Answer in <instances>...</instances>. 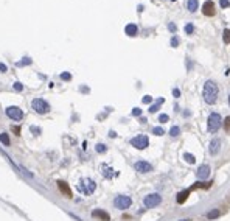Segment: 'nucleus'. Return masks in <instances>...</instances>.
I'll return each instance as SVG.
<instances>
[{"mask_svg": "<svg viewBox=\"0 0 230 221\" xmlns=\"http://www.w3.org/2000/svg\"><path fill=\"white\" fill-rule=\"evenodd\" d=\"M125 31H126V34L128 36H137V25H134V23H129V25H126V28H125Z\"/></svg>", "mask_w": 230, "mask_h": 221, "instance_id": "nucleus-15", "label": "nucleus"}, {"mask_svg": "<svg viewBox=\"0 0 230 221\" xmlns=\"http://www.w3.org/2000/svg\"><path fill=\"white\" fill-rule=\"evenodd\" d=\"M142 114V109H139V108H135L134 111H132V115H135V117H139Z\"/></svg>", "mask_w": 230, "mask_h": 221, "instance_id": "nucleus-34", "label": "nucleus"}, {"mask_svg": "<svg viewBox=\"0 0 230 221\" xmlns=\"http://www.w3.org/2000/svg\"><path fill=\"white\" fill-rule=\"evenodd\" d=\"M168 27H170V30H171V31H176V25H174V23H170Z\"/></svg>", "mask_w": 230, "mask_h": 221, "instance_id": "nucleus-42", "label": "nucleus"}, {"mask_svg": "<svg viewBox=\"0 0 230 221\" xmlns=\"http://www.w3.org/2000/svg\"><path fill=\"white\" fill-rule=\"evenodd\" d=\"M188 193H190V190H184V192H180V193L177 195V202H179V204H182V202H185V201H187Z\"/></svg>", "mask_w": 230, "mask_h": 221, "instance_id": "nucleus-16", "label": "nucleus"}, {"mask_svg": "<svg viewBox=\"0 0 230 221\" xmlns=\"http://www.w3.org/2000/svg\"><path fill=\"white\" fill-rule=\"evenodd\" d=\"M180 134V128L179 126H173L171 129H170V136L171 137H177Z\"/></svg>", "mask_w": 230, "mask_h": 221, "instance_id": "nucleus-21", "label": "nucleus"}, {"mask_svg": "<svg viewBox=\"0 0 230 221\" xmlns=\"http://www.w3.org/2000/svg\"><path fill=\"white\" fill-rule=\"evenodd\" d=\"M12 131H14L16 136H19V134H20V128H19V126H14V128H12Z\"/></svg>", "mask_w": 230, "mask_h": 221, "instance_id": "nucleus-40", "label": "nucleus"}, {"mask_svg": "<svg viewBox=\"0 0 230 221\" xmlns=\"http://www.w3.org/2000/svg\"><path fill=\"white\" fill-rule=\"evenodd\" d=\"M162 103H163V98L157 100V103H156V105H153V106L149 108V114H154V112H157V111L160 109V106H162Z\"/></svg>", "mask_w": 230, "mask_h": 221, "instance_id": "nucleus-17", "label": "nucleus"}, {"mask_svg": "<svg viewBox=\"0 0 230 221\" xmlns=\"http://www.w3.org/2000/svg\"><path fill=\"white\" fill-rule=\"evenodd\" d=\"M92 216L97 218V219H100V221H111V215L107 213V212H104V210H101V209L93 210V212H92Z\"/></svg>", "mask_w": 230, "mask_h": 221, "instance_id": "nucleus-11", "label": "nucleus"}, {"mask_svg": "<svg viewBox=\"0 0 230 221\" xmlns=\"http://www.w3.org/2000/svg\"><path fill=\"white\" fill-rule=\"evenodd\" d=\"M168 120H170L168 114H160V115H159V122H160V123H166Z\"/></svg>", "mask_w": 230, "mask_h": 221, "instance_id": "nucleus-25", "label": "nucleus"}, {"mask_svg": "<svg viewBox=\"0 0 230 221\" xmlns=\"http://www.w3.org/2000/svg\"><path fill=\"white\" fill-rule=\"evenodd\" d=\"M185 33H187V34H193V33H194V27H193L191 23L185 25Z\"/></svg>", "mask_w": 230, "mask_h": 221, "instance_id": "nucleus-26", "label": "nucleus"}, {"mask_svg": "<svg viewBox=\"0 0 230 221\" xmlns=\"http://www.w3.org/2000/svg\"><path fill=\"white\" fill-rule=\"evenodd\" d=\"M14 89L17 90V92H20V90L23 89V86H22V83H19V81H17V83H14Z\"/></svg>", "mask_w": 230, "mask_h": 221, "instance_id": "nucleus-33", "label": "nucleus"}, {"mask_svg": "<svg viewBox=\"0 0 230 221\" xmlns=\"http://www.w3.org/2000/svg\"><path fill=\"white\" fill-rule=\"evenodd\" d=\"M177 44H179V39H177V37H173L171 45H173V47H177Z\"/></svg>", "mask_w": 230, "mask_h": 221, "instance_id": "nucleus-35", "label": "nucleus"}, {"mask_svg": "<svg viewBox=\"0 0 230 221\" xmlns=\"http://www.w3.org/2000/svg\"><path fill=\"white\" fill-rule=\"evenodd\" d=\"M196 176H197L199 179L208 178V176H210V167H208V165H201V167L197 168V171H196Z\"/></svg>", "mask_w": 230, "mask_h": 221, "instance_id": "nucleus-14", "label": "nucleus"}, {"mask_svg": "<svg viewBox=\"0 0 230 221\" xmlns=\"http://www.w3.org/2000/svg\"><path fill=\"white\" fill-rule=\"evenodd\" d=\"M224 129H225V133H230V117H227L224 120Z\"/></svg>", "mask_w": 230, "mask_h": 221, "instance_id": "nucleus-28", "label": "nucleus"}, {"mask_svg": "<svg viewBox=\"0 0 230 221\" xmlns=\"http://www.w3.org/2000/svg\"><path fill=\"white\" fill-rule=\"evenodd\" d=\"M151 100H153V98H151L149 95H146V97L143 98V103H151Z\"/></svg>", "mask_w": 230, "mask_h": 221, "instance_id": "nucleus-41", "label": "nucleus"}, {"mask_svg": "<svg viewBox=\"0 0 230 221\" xmlns=\"http://www.w3.org/2000/svg\"><path fill=\"white\" fill-rule=\"evenodd\" d=\"M182 221H190V219H182Z\"/></svg>", "mask_w": 230, "mask_h": 221, "instance_id": "nucleus-44", "label": "nucleus"}, {"mask_svg": "<svg viewBox=\"0 0 230 221\" xmlns=\"http://www.w3.org/2000/svg\"><path fill=\"white\" fill-rule=\"evenodd\" d=\"M6 115L9 117L11 120H14V122H20V120L23 119V112H22V109L17 108V106H9V108H6Z\"/></svg>", "mask_w": 230, "mask_h": 221, "instance_id": "nucleus-8", "label": "nucleus"}, {"mask_svg": "<svg viewBox=\"0 0 230 221\" xmlns=\"http://www.w3.org/2000/svg\"><path fill=\"white\" fill-rule=\"evenodd\" d=\"M153 133H154L156 136H163V134H165V131H163V128H159V126L153 129Z\"/></svg>", "mask_w": 230, "mask_h": 221, "instance_id": "nucleus-27", "label": "nucleus"}, {"mask_svg": "<svg viewBox=\"0 0 230 221\" xmlns=\"http://www.w3.org/2000/svg\"><path fill=\"white\" fill-rule=\"evenodd\" d=\"M31 108L37 114H47V112H50V105L45 100H42V98H34L31 101Z\"/></svg>", "mask_w": 230, "mask_h": 221, "instance_id": "nucleus-4", "label": "nucleus"}, {"mask_svg": "<svg viewBox=\"0 0 230 221\" xmlns=\"http://www.w3.org/2000/svg\"><path fill=\"white\" fill-rule=\"evenodd\" d=\"M173 95H174L176 98H179V97H180V92H179V89H174V90H173Z\"/></svg>", "mask_w": 230, "mask_h": 221, "instance_id": "nucleus-38", "label": "nucleus"}, {"mask_svg": "<svg viewBox=\"0 0 230 221\" xmlns=\"http://www.w3.org/2000/svg\"><path fill=\"white\" fill-rule=\"evenodd\" d=\"M97 188V184H95V181H92L89 178H84V179H81L79 181V184H78V190L83 193V195H92L93 192H95Z\"/></svg>", "mask_w": 230, "mask_h": 221, "instance_id": "nucleus-3", "label": "nucleus"}, {"mask_svg": "<svg viewBox=\"0 0 230 221\" xmlns=\"http://www.w3.org/2000/svg\"><path fill=\"white\" fill-rule=\"evenodd\" d=\"M131 204H132V199L129 196H126V195H118V196L114 199V205L120 210L128 209V207H131Z\"/></svg>", "mask_w": 230, "mask_h": 221, "instance_id": "nucleus-5", "label": "nucleus"}, {"mask_svg": "<svg viewBox=\"0 0 230 221\" xmlns=\"http://www.w3.org/2000/svg\"><path fill=\"white\" fill-rule=\"evenodd\" d=\"M135 170H137L139 173H149L153 171V165L149 162H145V161H139V162H135Z\"/></svg>", "mask_w": 230, "mask_h": 221, "instance_id": "nucleus-10", "label": "nucleus"}, {"mask_svg": "<svg viewBox=\"0 0 230 221\" xmlns=\"http://www.w3.org/2000/svg\"><path fill=\"white\" fill-rule=\"evenodd\" d=\"M228 105H230V95H228Z\"/></svg>", "mask_w": 230, "mask_h": 221, "instance_id": "nucleus-43", "label": "nucleus"}, {"mask_svg": "<svg viewBox=\"0 0 230 221\" xmlns=\"http://www.w3.org/2000/svg\"><path fill=\"white\" fill-rule=\"evenodd\" d=\"M160 202H162V196L159 193H151V195H148V196H145V199H143V204H145L146 209H153V207L159 205Z\"/></svg>", "mask_w": 230, "mask_h": 221, "instance_id": "nucleus-6", "label": "nucleus"}, {"mask_svg": "<svg viewBox=\"0 0 230 221\" xmlns=\"http://www.w3.org/2000/svg\"><path fill=\"white\" fill-rule=\"evenodd\" d=\"M219 150H221V140H219V139H213V140L210 142V147H208L210 154L216 156V154L219 153Z\"/></svg>", "mask_w": 230, "mask_h": 221, "instance_id": "nucleus-13", "label": "nucleus"}, {"mask_svg": "<svg viewBox=\"0 0 230 221\" xmlns=\"http://www.w3.org/2000/svg\"><path fill=\"white\" fill-rule=\"evenodd\" d=\"M31 133H34V134L37 136V134L40 133V129H39V128H36V126H31Z\"/></svg>", "mask_w": 230, "mask_h": 221, "instance_id": "nucleus-37", "label": "nucleus"}, {"mask_svg": "<svg viewBox=\"0 0 230 221\" xmlns=\"http://www.w3.org/2000/svg\"><path fill=\"white\" fill-rule=\"evenodd\" d=\"M202 12H204V16H207V17H213L216 14L215 3L211 2V0H207V2L202 5Z\"/></svg>", "mask_w": 230, "mask_h": 221, "instance_id": "nucleus-9", "label": "nucleus"}, {"mask_svg": "<svg viewBox=\"0 0 230 221\" xmlns=\"http://www.w3.org/2000/svg\"><path fill=\"white\" fill-rule=\"evenodd\" d=\"M184 159H185L188 164H194V162H196V157H194L193 154H190V153H185V154H184Z\"/></svg>", "mask_w": 230, "mask_h": 221, "instance_id": "nucleus-22", "label": "nucleus"}, {"mask_svg": "<svg viewBox=\"0 0 230 221\" xmlns=\"http://www.w3.org/2000/svg\"><path fill=\"white\" fill-rule=\"evenodd\" d=\"M218 86H216L215 81L208 80L205 84H204V90H202V95H204V100L207 105H213V103L216 101V98H218Z\"/></svg>", "mask_w": 230, "mask_h": 221, "instance_id": "nucleus-1", "label": "nucleus"}, {"mask_svg": "<svg viewBox=\"0 0 230 221\" xmlns=\"http://www.w3.org/2000/svg\"><path fill=\"white\" fill-rule=\"evenodd\" d=\"M222 125V119L218 112H211L208 115V120H207V129L210 133H218V129Z\"/></svg>", "mask_w": 230, "mask_h": 221, "instance_id": "nucleus-2", "label": "nucleus"}, {"mask_svg": "<svg viewBox=\"0 0 230 221\" xmlns=\"http://www.w3.org/2000/svg\"><path fill=\"white\" fill-rule=\"evenodd\" d=\"M211 182H196L191 188H208Z\"/></svg>", "mask_w": 230, "mask_h": 221, "instance_id": "nucleus-23", "label": "nucleus"}, {"mask_svg": "<svg viewBox=\"0 0 230 221\" xmlns=\"http://www.w3.org/2000/svg\"><path fill=\"white\" fill-rule=\"evenodd\" d=\"M58 188L61 190V193L64 195V196L72 198V190H70V187H69L67 182H64V181H58Z\"/></svg>", "mask_w": 230, "mask_h": 221, "instance_id": "nucleus-12", "label": "nucleus"}, {"mask_svg": "<svg viewBox=\"0 0 230 221\" xmlns=\"http://www.w3.org/2000/svg\"><path fill=\"white\" fill-rule=\"evenodd\" d=\"M0 72H2V73H5V72H6V66H5L3 62H0Z\"/></svg>", "mask_w": 230, "mask_h": 221, "instance_id": "nucleus-39", "label": "nucleus"}, {"mask_svg": "<svg viewBox=\"0 0 230 221\" xmlns=\"http://www.w3.org/2000/svg\"><path fill=\"white\" fill-rule=\"evenodd\" d=\"M131 145L134 148H137V150H145L148 148V145H149V139H148L146 136H137V137H134L131 139Z\"/></svg>", "mask_w": 230, "mask_h": 221, "instance_id": "nucleus-7", "label": "nucleus"}, {"mask_svg": "<svg viewBox=\"0 0 230 221\" xmlns=\"http://www.w3.org/2000/svg\"><path fill=\"white\" fill-rule=\"evenodd\" d=\"M224 44H230V30L228 28L224 30Z\"/></svg>", "mask_w": 230, "mask_h": 221, "instance_id": "nucleus-24", "label": "nucleus"}, {"mask_svg": "<svg viewBox=\"0 0 230 221\" xmlns=\"http://www.w3.org/2000/svg\"><path fill=\"white\" fill-rule=\"evenodd\" d=\"M61 80H64V81H70V80H72V75L67 73V72H65V73H61Z\"/></svg>", "mask_w": 230, "mask_h": 221, "instance_id": "nucleus-30", "label": "nucleus"}, {"mask_svg": "<svg viewBox=\"0 0 230 221\" xmlns=\"http://www.w3.org/2000/svg\"><path fill=\"white\" fill-rule=\"evenodd\" d=\"M97 151H98V153H106V147H104L103 143H98V145H97Z\"/></svg>", "mask_w": 230, "mask_h": 221, "instance_id": "nucleus-32", "label": "nucleus"}, {"mask_svg": "<svg viewBox=\"0 0 230 221\" xmlns=\"http://www.w3.org/2000/svg\"><path fill=\"white\" fill-rule=\"evenodd\" d=\"M112 168H109V167H104V171H103V174L106 176V178H112Z\"/></svg>", "mask_w": 230, "mask_h": 221, "instance_id": "nucleus-29", "label": "nucleus"}, {"mask_svg": "<svg viewBox=\"0 0 230 221\" xmlns=\"http://www.w3.org/2000/svg\"><path fill=\"white\" fill-rule=\"evenodd\" d=\"M219 215H221V212H219L218 209H213L211 212L207 213V218H208V219H215V218H218Z\"/></svg>", "mask_w": 230, "mask_h": 221, "instance_id": "nucleus-19", "label": "nucleus"}, {"mask_svg": "<svg viewBox=\"0 0 230 221\" xmlns=\"http://www.w3.org/2000/svg\"><path fill=\"white\" fill-rule=\"evenodd\" d=\"M0 142H2L5 147H9V137H8L6 133H2V134H0Z\"/></svg>", "mask_w": 230, "mask_h": 221, "instance_id": "nucleus-20", "label": "nucleus"}, {"mask_svg": "<svg viewBox=\"0 0 230 221\" xmlns=\"http://www.w3.org/2000/svg\"><path fill=\"white\" fill-rule=\"evenodd\" d=\"M219 5H221V8H228L230 2H228V0H219Z\"/></svg>", "mask_w": 230, "mask_h": 221, "instance_id": "nucleus-31", "label": "nucleus"}, {"mask_svg": "<svg viewBox=\"0 0 230 221\" xmlns=\"http://www.w3.org/2000/svg\"><path fill=\"white\" fill-rule=\"evenodd\" d=\"M25 64H31V59H28V58H25V61H22V62H19V66H25Z\"/></svg>", "mask_w": 230, "mask_h": 221, "instance_id": "nucleus-36", "label": "nucleus"}, {"mask_svg": "<svg viewBox=\"0 0 230 221\" xmlns=\"http://www.w3.org/2000/svg\"><path fill=\"white\" fill-rule=\"evenodd\" d=\"M197 9V0H188V11L194 12Z\"/></svg>", "mask_w": 230, "mask_h": 221, "instance_id": "nucleus-18", "label": "nucleus"}]
</instances>
